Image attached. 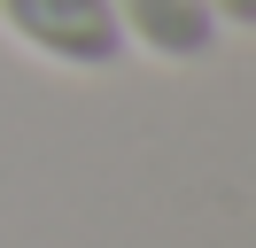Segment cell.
Wrapping results in <instances>:
<instances>
[{
  "instance_id": "6da1fadb",
  "label": "cell",
  "mask_w": 256,
  "mask_h": 248,
  "mask_svg": "<svg viewBox=\"0 0 256 248\" xmlns=\"http://www.w3.org/2000/svg\"><path fill=\"white\" fill-rule=\"evenodd\" d=\"M0 31L62 70H109L124 54V24L109 0H0Z\"/></svg>"
},
{
  "instance_id": "7a4b0ae2",
  "label": "cell",
  "mask_w": 256,
  "mask_h": 248,
  "mask_svg": "<svg viewBox=\"0 0 256 248\" xmlns=\"http://www.w3.org/2000/svg\"><path fill=\"white\" fill-rule=\"evenodd\" d=\"M109 8L124 24V46H148L163 62H202L225 31L210 0H109Z\"/></svg>"
},
{
  "instance_id": "3957f363",
  "label": "cell",
  "mask_w": 256,
  "mask_h": 248,
  "mask_svg": "<svg viewBox=\"0 0 256 248\" xmlns=\"http://www.w3.org/2000/svg\"><path fill=\"white\" fill-rule=\"evenodd\" d=\"M218 8V24H233V31H256V0H210Z\"/></svg>"
}]
</instances>
